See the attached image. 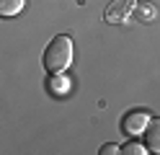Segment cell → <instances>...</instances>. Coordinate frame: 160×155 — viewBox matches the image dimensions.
<instances>
[{"label": "cell", "instance_id": "6da1fadb", "mask_svg": "<svg viewBox=\"0 0 160 155\" xmlns=\"http://www.w3.org/2000/svg\"><path fill=\"white\" fill-rule=\"evenodd\" d=\"M70 65H72V39L67 34H59L44 49V67L47 72H65Z\"/></svg>", "mask_w": 160, "mask_h": 155}, {"label": "cell", "instance_id": "7a4b0ae2", "mask_svg": "<svg viewBox=\"0 0 160 155\" xmlns=\"http://www.w3.org/2000/svg\"><path fill=\"white\" fill-rule=\"evenodd\" d=\"M152 119L145 109H129L122 116V132L129 134V137H142V132L147 127V121Z\"/></svg>", "mask_w": 160, "mask_h": 155}, {"label": "cell", "instance_id": "3957f363", "mask_svg": "<svg viewBox=\"0 0 160 155\" xmlns=\"http://www.w3.org/2000/svg\"><path fill=\"white\" fill-rule=\"evenodd\" d=\"M134 5H137V0H111V3L106 5V10H103V18L108 23L119 26V23H124V21L132 16Z\"/></svg>", "mask_w": 160, "mask_h": 155}, {"label": "cell", "instance_id": "277c9868", "mask_svg": "<svg viewBox=\"0 0 160 155\" xmlns=\"http://www.w3.org/2000/svg\"><path fill=\"white\" fill-rule=\"evenodd\" d=\"M70 88H72V83L65 72H49V80H47V90L52 93V96H67Z\"/></svg>", "mask_w": 160, "mask_h": 155}, {"label": "cell", "instance_id": "5b68a950", "mask_svg": "<svg viewBox=\"0 0 160 155\" xmlns=\"http://www.w3.org/2000/svg\"><path fill=\"white\" fill-rule=\"evenodd\" d=\"M142 134H145V147L150 152H160V119H150Z\"/></svg>", "mask_w": 160, "mask_h": 155}, {"label": "cell", "instance_id": "8992f818", "mask_svg": "<svg viewBox=\"0 0 160 155\" xmlns=\"http://www.w3.org/2000/svg\"><path fill=\"white\" fill-rule=\"evenodd\" d=\"M26 8V0H0V16L3 18H13Z\"/></svg>", "mask_w": 160, "mask_h": 155}, {"label": "cell", "instance_id": "52a82bcc", "mask_svg": "<svg viewBox=\"0 0 160 155\" xmlns=\"http://www.w3.org/2000/svg\"><path fill=\"white\" fill-rule=\"evenodd\" d=\"M134 10H137V18H139V21H152V18L158 16V10H155L152 3H137Z\"/></svg>", "mask_w": 160, "mask_h": 155}, {"label": "cell", "instance_id": "ba28073f", "mask_svg": "<svg viewBox=\"0 0 160 155\" xmlns=\"http://www.w3.org/2000/svg\"><path fill=\"white\" fill-rule=\"evenodd\" d=\"M150 150L145 147V142H137V140H132V142H127L124 147H122V155H147Z\"/></svg>", "mask_w": 160, "mask_h": 155}, {"label": "cell", "instance_id": "9c48e42d", "mask_svg": "<svg viewBox=\"0 0 160 155\" xmlns=\"http://www.w3.org/2000/svg\"><path fill=\"white\" fill-rule=\"evenodd\" d=\"M98 152H101V155H116V152H122V147H119V145H114V142H108V145H103Z\"/></svg>", "mask_w": 160, "mask_h": 155}]
</instances>
